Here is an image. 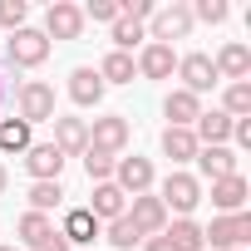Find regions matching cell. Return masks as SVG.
Returning <instances> with one entry per match:
<instances>
[{
  "mask_svg": "<svg viewBox=\"0 0 251 251\" xmlns=\"http://www.w3.org/2000/svg\"><path fill=\"white\" fill-rule=\"evenodd\" d=\"M246 241H251V212L212 217V226H202V246H212V251H241Z\"/></svg>",
  "mask_w": 251,
  "mask_h": 251,
  "instance_id": "cell-2",
  "label": "cell"
},
{
  "mask_svg": "<svg viewBox=\"0 0 251 251\" xmlns=\"http://www.w3.org/2000/svg\"><path fill=\"white\" fill-rule=\"evenodd\" d=\"M197 148H202V143L192 138V128H163V153L173 158V168H177V163H192Z\"/></svg>",
  "mask_w": 251,
  "mask_h": 251,
  "instance_id": "cell-23",
  "label": "cell"
},
{
  "mask_svg": "<svg viewBox=\"0 0 251 251\" xmlns=\"http://www.w3.org/2000/svg\"><path fill=\"white\" fill-rule=\"evenodd\" d=\"M133 74H138V64H133V54H123V50H108L103 64H99L103 89H108V84H133Z\"/></svg>",
  "mask_w": 251,
  "mask_h": 251,
  "instance_id": "cell-22",
  "label": "cell"
},
{
  "mask_svg": "<svg viewBox=\"0 0 251 251\" xmlns=\"http://www.w3.org/2000/svg\"><path fill=\"white\" fill-rule=\"evenodd\" d=\"M99 231H103V226L94 222V212H89V207H69V212H64V222H59V236H64L69 246H94V241H99Z\"/></svg>",
  "mask_w": 251,
  "mask_h": 251,
  "instance_id": "cell-12",
  "label": "cell"
},
{
  "mask_svg": "<svg viewBox=\"0 0 251 251\" xmlns=\"http://www.w3.org/2000/svg\"><path fill=\"white\" fill-rule=\"evenodd\" d=\"M30 123H20V118H0V153H30Z\"/></svg>",
  "mask_w": 251,
  "mask_h": 251,
  "instance_id": "cell-26",
  "label": "cell"
},
{
  "mask_svg": "<svg viewBox=\"0 0 251 251\" xmlns=\"http://www.w3.org/2000/svg\"><path fill=\"white\" fill-rule=\"evenodd\" d=\"M30 251H69V241H64V236H59V226H54V231H50V236H40Z\"/></svg>",
  "mask_w": 251,
  "mask_h": 251,
  "instance_id": "cell-35",
  "label": "cell"
},
{
  "mask_svg": "<svg viewBox=\"0 0 251 251\" xmlns=\"http://www.w3.org/2000/svg\"><path fill=\"white\" fill-rule=\"evenodd\" d=\"M138 64V74L143 79H173V69H177V54H173V45H143V54L133 59Z\"/></svg>",
  "mask_w": 251,
  "mask_h": 251,
  "instance_id": "cell-16",
  "label": "cell"
},
{
  "mask_svg": "<svg viewBox=\"0 0 251 251\" xmlns=\"http://www.w3.org/2000/svg\"><path fill=\"white\" fill-rule=\"evenodd\" d=\"M79 10H84V25H89V20H99V25H113V20L123 15V10H118V0H89V5H79Z\"/></svg>",
  "mask_w": 251,
  "mask_h": 251,
  "instance_id": "cell-33",
  "label": "cell"
},
{
  "mask_svg": "<svg viewBox=\"0 0 251 251\" xmlns=\"http://www.w3.org/2000/svg\"><path fill=\"white\" fill-rule=\"evenodd\" d=\"M212 69H217V79H231V84H241V79L251 74V50H246L241 40H231V45H222V50H217Z\"/></svg>",
  "mask_w": 251,
  "mask_h": 251,
  "instance_id": "cell-14",
  "label": "cell"
},
{
  "mask_svg": "<svg viewBox=\"0 0 251 251\" xmlns=\"http://www.w3.org/2000/svg\"><path fill=\"white\" fill-rule=\"evenodd\" d=\"M113 187L123 192V197H143V192H153V163L148 158H118L113 163Z\"/></svg>",
  "mask_w": 251,
  "mask_h": 251,
  "instance_id": "cell-6",
  "label": "cell"
},
{
  "mask_svg": "<svg viewBox=\"0 0 251 251\" xmlns=\"http://www.w3.org/2000/svg\"><path fill=\"white\" fill-rule=\"evenodd\" d=\"M143 251H173V241L158 231V236H143Z\"/></svg>",
  "mask_w": 251,
  "mask_h": 251,
  "instance_id": "cell-37",
  "label": "cell"
},
{
  "mask_svg": "<svg viewBox=\"0 0 251 251\" xmlns=\"http://www.w3.org/2000/svg\"><path fill=\"white\" fill-rule=\"evenodd\" d=\"M5 103H10V84H5V79H0V108H5Z\"/></svg>",
  "mask_w": 251,
  "mask_h": 251,
  "instance_id": "cell-38",
  "label": "cell"
},
{
  "mask_svg": "<svg viewBox=\"0 0 251 251\" xmlns=\"http://www.w3.org/2000/svg\"><path fill=\"white\" fill-rule=\"evenodd\" d=\"M163 113L173 118L168 128H192L197 113H202V99H197V94H187V89H173V94L163 99Z\"/></svg>",
  "mask_w": 251,
  "mask_h": 251,
  "instance_id": "cell-19",
  "label": "cell"
},
{
  "mask_svg": "<svg viewBox=\"0 0 251 251\" xmlns=\"http://www.w3.org/2000/svg\"><path fill=\"white\" fill-rule=\"evenodd\" d=\"M0 251H15V246H0Z\"/></svg>",
  "mask_w": 251,
  "mask_h": 251,
  "instance_id": "cell-40",
  "label": "cell"
},
{
  "mask_svg": "<svg viewBox=\"0 0 251 251\" xmlns=\"http://www.w3.org/2000/svg\"><path fill=\"white\" fill-rule=\"evenodd\" d=\"M59 202H64V187L59 182H30V212H45L50 217Z\"/></svg>",
  "mask_w": 251,
  "mask_h": 251,
  "instance_id": "cell-28",
  "label": "cell"
},
{
  "mask_svg": "<svg viewBox=\"0 0 251 251\" xmlns=\"http://www.w3.org/2000/svg\"><path fill=\"white\" fill-rule=\"evenodd\" d=\"M231 138L241 148H251V118H231Z\"/></svg>",
  "mask_w": 251,
  "mask_h": 251,
  "instance_id": "cell-36",
  "label": "cell"
},
{
  "mask_svg": "<svg viewBox=\"0 0 251 251\" xmlns=\"http://www.w3.org/2000/svg\"><path fill=\"white\" fill-rule=\"evenodd\" d=\"M197 168H202V177L207 182H217V177H231L236 173V153L222 143V148H197Z\"/></svg>",
  "mask_w": 251,
  "mask_h": 251,
  "instance_id": "cell-21",
  "label": "cell"
},
{
  "mask_svg": "<svg viewBox=\"0 0 251 251\" xmlns=\"http://www.w3.org/2000/svg\"><path fill=\"white\" fill-rule=\"evenodd\" d=\"M192 138H197L202 148H222V143L231 138V118H226L222 108H212V113L202 108V113H197V123H192Z\"/></svg>",
  "mask_w": 251,
  "mask_h": 251,
  "instance_id": "cell-17",
  "label": "cell"
},
{
  "mask_svg": "<svg viewBox=\"0 0 251 251\" xmlns=\"http://www.w3.org/2000/svg\"><path fill=\"white\" fill-rule=\"evenodd\" d=\"M54 148H59L64 158H84V148H89V123L54 113Z\"/></svg>",
  "mask_w": 251,
  "mask_h": 251,
  "instance_id": "cell-13",
  "label": "cell"
},
{
  "mask_svg": "<svg viewBox=\"0 0 251 251\" xmlns=\"http://www.w3.org/2000/svg\"><path fill=\"white\" fill-rule=\"evenodd\" d=\"M89 212H94V222L103 226V222H113V217H123V212H128V197H123V192H118L113 182H94Z\"/></svg>",
  "mask_w": 251,
  "mask_h": 251,
  "instance_id": "cell-18",
  "label": "cell"
},
{
  "mask_svg": "<svg viewBox=\"0 0 251 251\" xmlns=\"http://www.w3.org/2000/svg\"><path fill=\"white\" fill-rule=\"evenodd\" d=\"M138 40H148V35H143V25H138V20H123V15H118V20H113V50H123V54H128V50H133V45H138Z\"/></svg>",
  "mask_w": 251,
  "mask_h": 251,
  "instance_id": "cell-31",
  "label": "cell"
},
{
  "mask_svg": "<svg viewBox=\"0 0 251 251\" xmlns=\"http://www.w3.org/2000/svg\"><path fill=\"white\" fill-rule=\"evenodd\" d=\"M163 236L173 241V251H202V226H197L192 217H177V222H168V226H163Z\"/></svg>",
  "mask_w": 251,
  "mask_h": 251,
  "instance_id": "cell-24",
  "label": "cell"
},
{
  "mask_svg": "<svg viewBox=\"0 0 251 251\" xmlns=\"http://www.w3.org/2000/svg\"><path fill=\"white\" fill-rule=\"evenodd\" d=\"M246 197H251V187H246L241 173L212 182V207H217V217H236V212H246Z\"/></svg>",
  "mask_w": 251,
  "mask_h": 251,
  "instance_id": "cell-10",
  "label": "cell"
},
{
  "mask_svg": "<svg viewBox=\"0 0 251 251\" xmlns=\"http://www.w3.org/2000/svg\"><path fill=\"white\" fill-rule=\"evenodd\" d=\"M69 99L79 103V108H99V99H103V79H99V69H74L69 74Z\"/></svg>",
  "mask_w": 251,
  "mask_h": 251,
  "instance_id": "cell-20",
  "label": "cell"
},
{
  "mask_svg": "<svg viewBox=\"0 0 251 251\" xmlns=\"http://www.w3.org/2000/svg\"><path fill=\"white\" fill-rule=\"evenodd\" d=\"M50 231H54V222H50L45 212H25V217H20V226H15V236H20L25 246H35V241H40V236H50Z\"/></svg>",
  "mask_w": 251,
  "mask_h": 251,
  "instance_id": "cell-29",
  "label": "cell"
},
{
  "mask_svg": "<svg viewBox=\"0 0 251 251\" xmlns=\"http://www.w3.org/2000/svg\"><path fill=\"white\" fill-rule=\"evenodd\" d=\"M103 241H108V246H118V251H133V246H143V231L128 222V212H123V217L103 222Z\"/></svg>",
  "mask_w": 251,
  "mask_h": 251,
  "instance_id": "cell-25",
  "label": "cell"
},
{
  "mask_svg": "<svg viewBox=\"0 0 251 251\" xmlns=\"http://www.w3.org/2000/svg\"><path fill=\"white\" fill-rule=\"evenodd\" d=\"M153 45H173V40H187L192 35V5H163L153 10Z\"/></svg>",
  "mask_w": 251,
  "mask_h": 251,
  "instance_id": "cell-7",
  "label": "cell"
},
{
  "mask_svg": "<svg viewBox=\"0 0 251 251\" xmlns=\"http://www.w3.org/2000/svg\"><path fill=\"white\" fill-rule=\"evenodd\" d=\"M222 113H226V118H251V84H246V79H241V84H226Z\"/></svg>",
  "mask_w": 251,
  "mask_h": 251,
  "instance_id": "cell-27",
  "label": "cell"
},
{
  "mask_svg": "<svg viewBox=\"0 0 251 251\" xmlns=\"http://www.w3.org/2000/svg\"><path fill=\"white\" fill-rule=\"evenodd\" d=\"M50 50H54V45L45 40V30H30V25H25V30H15V35H10L5 59H10L15 69H40V64L50 59Z\"/></svg>",
  "mask_w": 251,
  "mask_h": 251,
  "instance_id": "cell-4",
  "label": "cell"
},
{
  "mask_svg": "<svg viewBox=\"0 0 251 251\" xmlns=\"http://www.w3.org/2000/svg\"><path fill=\"white\" fill-rule=\"evenodd\" d=\"M158 202H163L168 212H177V217H192V207L202 202V182H197L192 173L173 168V173L163 177V192H158Z\"/></svg>",
  "mask_w": 251,
  "mask_h": 251,
  "instance_id": "cell-3",
  "label": "cell"
},
{
  "mask_svg": "<svg viewBox=\"0 0 251 251\" xmlns=\"http://www.w3.org/2000/svg\"><path fill=\"white\" fill-rule=\"evenodd\" d=\"M231 10H226V0H197L192 5V20H207V25H222Z\"/></svg>",
  "mask_w": 251,
  "mask_h": 251,
  "instance_id": "cell-34",
  "label": "cell"
},
{
  "mask_svg": "<svg viewBox=\"0 0 251 251\" xmlns=\"http://www.w3.org/2000/svg\"><path fill=\"white\" fill-rule=\"evenodd\" d=\"M177 79H182V89L187 94H207L212 84H217V69H212V54H202V50H192V54H182L177 59Z\"/></svg>",
  "mask_w": 251,
  "mask_h": 251,
  "instance_id": "cell-9",
  "label": "cell"
},
{
  "mask_svg": "<svg viewBox=\"0 0 251 251\" xmlns=\"http://www.w3.org/2000/svg\"><path fill=\"white\" fill-rule=\"evenodd\" d=\"M25 20H30V5L25 0H0V30H25Z\"/></svg>",
  "mask_w": 251,
  "mask_h": 251,
  "instance_id": "cell-32",
  "label": "cell"
},
{
  "mask_svg": "<svg viewBox=\"0 0 251 251\" xmlns=\"http://www.w3.org/2000/svg\"><path fill=\"white\" fill-rule=\"evenodd\" d=\"M113 163H118V158L84 148V173H89V182H113Z\"/></svg>",
  "mask_w": 251,
  "mask_h": 251,
  "instance_id": "cell-30",
  "label": "cell"
},
{
  "mask_svg": "<svg viewBox=\"0 0 251 251\" xmlns=\"http://www.w3.org/2000/svg\"><path fill=\"white\" fill-rule=\"evenodd\" d=\"M15 118L20 123H54V89L45 84V79H30V84H20V94H15Z\"/></svg>",
  "mask_w": 251,
  "mask_h": 251,
  "instance_id": "cell-1",
  "label": "cell"
},
{
  "mask_svg": "<svg viewBox=\"0 0 251 251\" xmlns=\"http://www.w3.org/2000/svg\"><path fill=\"white\" fill-rule=\"evenodd\" d=\"M25 173H30L35 182H59V173H64V153H59L54 143H30V153H25Z\"/></svg>",
  "mask_w": 251,
  "mask_h": 251,
  "instance_id": "cell-11",
  "label": "cell"
},
{
  "mask_svg": "<svg viewBox=\"0 0 251 251\" xmlns=\"http://www.w3.org/2000/svg\"><path fill=\"white\" fill-rule=\"evenodd\" d=\"M5 182H10V173H5V163H0V192H5Z\"/></svg>",
  "mask_w": 251,
  "mask_h": 251,
  "instance_id": "cell-39",
  "label": "cell"
},
{
  "mask_svg": "<svg viewBox=\"0 0 251 251\" xmlns=\"http://www.w3.org/2000/svg\"><path fill=\"white\" fill-rule=\"evenodd\" d=\"M128 222H133L143 236H158V231L168 226V207H163L153 192H143V197H133V207H128Z\"/></svg>",
  "mask_w": 251,
  "mask_h": 251,
  "instance_id": "cell-15",
  "label": "cell"
},
{
  "mask_svg": "<svg viewBox=\"0 0 251 251\" xmlns=\"http://www.w3.org/2000/svg\"><path fill=\"white\" fill-rule=\"evenodd\" d=\"M84 35V10L69 0H54L45 10V40H79Z\"/></svg>",
  "mask_w": 251,
  "mask_h": 251,
  "instance_id": "cell-8",
  "label": "cell"
},
{
  "mask_svg": "<svg viewBox=\"0 0 251 251\" xmlns=\"http://www.w3.org/2000/svg\"><path fill=\"white\" fill-rule=\"evenodd\" d=\"M89 148H94V153H108V158H118L123 148H128V118H123V113L94 118V123H89Z\"/></svg>",
  "mask_w": 251,
  "mask_h": 251,
  "instance_id": "cell-5",
  "label": "cell"
}]
</instances>
